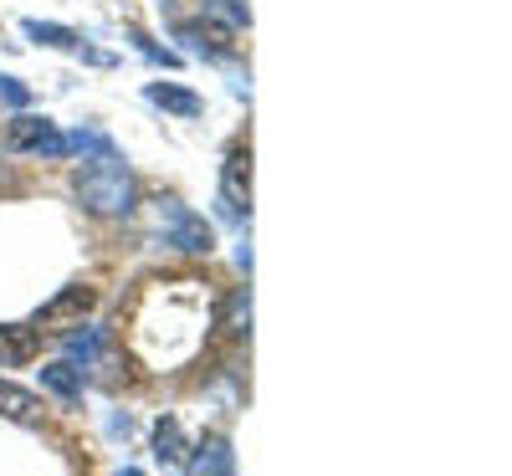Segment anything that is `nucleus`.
Returning <instances> with one entry per match:
<instances>
[{
    "label": "nucleus",
    "mask_w": 512,
    "mask_h": 476,
    "mask_svg": "<svg viewBox=\"0 0 512 476\" xmlns=\"http://www.w3.org/2000/svg\"><path fill=\"white\" fill-rule=\"evenodd\" d=\"M93 308V292L88 287H67V292H57L52 302H47V308H41L36 313V328H62V323H72V318H82V313H88Z\"/></svg>",
    "instance_id": "6"
},
{
    "label": "nucleus",
    "mask_w": 512,
    "mask_h": 476,
    "mask_svg": "<svg viewBox=\"0 0 512 476\" xmlns=\"http://www.w3.org/2000/svg\"><path fill=\"white\" fill-rule=\"evenodd\" d=\"M0 415L16 420V425H41V400L16 389V384H0Z\"/></svg>",
    "instance_id": "8"
},
{
    "label": "nucleus",
    "mask_w": 512,
    "mask_h": 476,
    "mask_svg": "<svg viewBox=\"0 0 512 476\" xmlns=\"http://www.w3.org/2000/svg\"><path fill=\"white\" fill-rule=\"evenodd\" d=\"M154 456H159V461H180V456H185V436H180L175 420H159V425H154Z\"/></svg>",
    "instance_id": "14"
},
{
    "label": "nucleus",
    "mask_w": 512,
    "mask_h": 476,
    "mask_svg": "<svg viewBox=\"0 0 512 476\" xmlns=\"http://www.w3.org/2000/svg\"><path fill=\"white\" fill-rule=\"evenodd\" d=\"M185 476H236L231 441H226V436H210V441H200V451H195V461H190V471H185Z\"/></svg>",
    "instance_id": "7"
},
{
    "label": "nucleus",
    "mask_w": 512,
    "mask_h": 476,
    "mask_svg": "<svg viewBox=\"0 0 512 476\" xmlns=\"http://www.w3.org/2000/svg\"><path fill=\"white\" fill-rule=\"evenodd\" d=\"M118 476H139V471H118Z\"/></svg>",
    "instance_id": "19"
},
{
    "label": "nucleus",
    "mask_w": 512,
    "mask_h": 476,
    "mask_svg": "<svg viewBox=\"0 0 512 476\" xmlns=\"http://www.w3.org/2000/svg\"><path fill=\"white\" fill-rule=\"evenodd\" d=\"M41 384H47L57 400H67V405L82 400V374L72 364H47V369H41Z\"/></svg>",
    "instance_id": "9"
},
{
    "label": "nucleus",
    "mask_w": 512,
    "mask_h": 476,
    "mask_svg": "<svg viewBox=\"0 0 512 476\" xmlns=\"http://www.w3.org/2000/svg\"><path fill=\"white\" fill-rule=\"evenodd\" d=\"M154 215H159V231L169 236V246H180L190 256H210L216 236H210V226L200 221L195 210H185L180 200H154Z\"/></svg>",
    "instance_id": "3"
},
{
    "label": "nucleus",
    "mask_w": 512,
    "mask_h": 476,
    "mask_svg": "<svg viewBox=\"0 0 512 476\" xmlns=\"http://www.w3.org/2000/svg\"><path fill=\"white\" fill-rule=\"evenodd\" d=\"M6 149H16V154H47V159H62V154H67V139L57 134V128H52L47 118L21 113V118L6 128Z\"/></svg>",
    "instance_id": "5"
},
{
    "label": "nucleus",
    "mask_w": 512,
    "mask_h": 476,
    "mask_svg": "<svg viewBox=\"0 0 512 476\" xmlns=\"http://www.w3.org/2000/svg\"><path fill=\"white\" fill-rule=\"evenodd\" d=\"M149 103H159V108H169V113H185V118L200 113V98L185 93V88H175V82H149Z\"/></svg>",
    "instance_id": "10"
},
{
    "label": "nucleus",
    "mask_w": 512,
    "mask_h": 476,
    "mask_svg": "<svg viewBox=\"0 0 512 476\" xmlns=\"http://www.w3.org/2000/svg\"><path fill=\"white\" fill-rule=\"evenodd\" d=\"M205 323L210 308L200 297V282H169L154 287L139 302V318H134V349L149 369H175L180 359H190L200 343H205Z\"/></svg>",
    "instance_id": "1"
},
{
    "label": "nucleus",
    "mask_w": 512,
    "mask_h": 476,
    "mask_svg": "<svg viewBox=\"0 0 512 476\" xmlns=\"http://www.w3.org/2000/svg\"><path fill=\"white\" fill-rule=\"evenodd\" d=\"M26 36L31 41H47V47H77V31L52 26V21H26Z\"/></svg>",
    "instance_id": "16"
},
{
    "label": "nucleus",
    "mask_w": 512,
    "mask_h": 476,
    "mask_svg": "<svg viewBox=\"0 0 512 476\" xmlns=\"http://www.w3.org/2000/svg\"><path fill=\"white\" fill-rule=\"evenodd\" d=\"M82 210H93V215H128L134 210V175L113 159H93L88 169H77V180H72Z\"/></svg>",
    "instance_id": "2"
},
{
    "label": "nucleus",
    "mask_w": 512,
    "mask_h": 476,
    "mask_svg": "<svg viewBox=\"0 0 512 476\" xmlns=\"http://www.w3.org/2000/svg\"><path fill=\"white\" fill-rule=\"evenodd\" d=\"M31 359V328H0V369Z\"/></svg>",
    "instance_id": "11"
},
{
    "label": "nucleus",
    "mask_w": 512,
    "mask_h": 476,
    "mask_svg": "<svg viewBox=\"0 0 512 476\" xmlns=\"http://www.w3.org/2000/svg\"><path fill=\"white\" fill-rule=\"evenodd\" d=\"M0 103H11V108H26V103H31V93L21 88L16 77H0Z\"/></svg>",
    "instance_id": "18"
},
{
    "label": "nucleus",
    "mask_w": 512,
    "mask_h": 476,
    "mask_svg": "<svg viewBox=\"0 0 512 476\" xmlns=\"http://www.w3.org/2000/svg\"><path fill=\"white\" fill-rule=\"evenodd\" d=\"M246 323H251V292H236L231 297V313H226V328L231 333H246Z\"/></svg>",
    "instance_id": "17"
},
{
    "label": "nucleus",
    "mask_w": 512,
    "mask_h": 476,
    "mask_svg": "<svg viewBox=\"0 0 512 476\" xmlns=\"http://www.w3.org/2000/svg\"><path fill=\"white\" fill-rule=\"evenodd\" d=\"M251 210V149H231L221 164V215L226 221H241Z\"/></svg>",
    "instance_id": "4"
},
{
    "label": "nucleus",
    "mask_w": 512,
    "mask_h": 476,
    "mask_svg": "<svg viewBox=\"0 0 512 476\" xmlns=\"http://www.w3.org/2000/svg\"><path fill=\"white\" fill-rule=\"evenodd\" d=\"M62 343H67V354H72V359H82V364H98V354H103L108 333H103V328H88V333H67Z\"/></svg>",
    "instance_id": "12"
},
{
    "label": "nucleus",
    "mask_w": 512,
    "mask_h": 476,
    "mask_svg": "<svg viewBox=\"0 0 512 476\" xmlns=\"http://www.w3.org/2000/svg\"><path fill=\"white\" fill-rule=\"evenodd\" d=\"M205 16L221 21L226 31H241L251 21V6H246V0H205Z\"/></svg>",
    "instance_id": "13"
},
{
    "label": "nucleus",
    "mask_w": 512,
    "mask_h": 476,
    "mask_svg": "<svg viewBox=\"0 0 512 476\" xmlns=\"http://www.w3.org/2000/svg\"><path fill=\"white\" fill-rule=\"evenodd\" d=\"M67 149H77V154H98V159H113V154H118L113 139L98 134V128H77V134L67 139Z\"/></svg>",
    "instance_id": "15"
}]
</instances>
